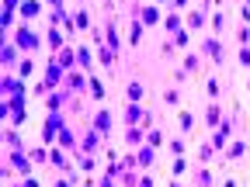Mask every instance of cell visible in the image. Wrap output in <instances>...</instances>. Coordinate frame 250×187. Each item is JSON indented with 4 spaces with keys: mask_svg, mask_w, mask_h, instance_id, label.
I'll use <instances>...</instances> for the list:
<instances>
[{
    "mask_svg": "<svg viewBox=\"0 0 250 187\" xmlns=\"http://www.w3.org/2000/svg\"><path fill=\"white\" fill-rule=\"evenodd\" d=\"M14 24V11H0V31L7 35V28Z\"/></svg>",
    "mask_w": 250,
    "mask_h": 187,
    "instance_id": "obj_31",
    "label": "cell"
},
{
    "mask_svg": "<svg viewBox=\"0 0 250 187\" xmlns=\"http://www.w3.org/2000/svg\"><path fill=\"white\" fill-rule=\"evenodd\" d=\"M177 125H181V132H191V129H195V114H191V111H181V114H177Z\"/></svg>",
    "mask_w": 250,
    "mask_h": 187,
    "instance_id": "obj_27",
    "label": "cell"
},
{
    "mask_svg": "<svg viewBox=\"0 0 250 187\" xmlns=\"http://www.w3.org/2000/svg\"><path fill=\"white\" fill-rule=\"evenodd\" d=\"M170 45H174V49H188V45H191V31L181 28L177 35H174V42H170Z\"/></svg>",
    "mask_w": 250,
    "mask_h": 187,
    "instance_id": "obj_24",
    "label": "cell"
},
{
    "mask_svg": "<svg viewBox=\"0 0 250 187\" xmlns=\"http://www.w3.org/2000/svg\"><path fill=\"white\" fill-rule=\"evenodd\" d=\"M205 118H208V121H205V125H215V129H219V125H223V111H219V108H215V104H212V108H208V111H205Z\"/></svg>",
    "mask_w": 250,
    "mask_h": 187,
    "instance_id": "obj_29",
    "label": "cell"
},
{
    "mask_svg": "<svg viewBox=\"0 0 250 187\" xmlns=\"http://www.w3.org/2000/svg\"><path fill=\"white\" fill-rule=\"evenodd\" d=\"M98 59H101V66H111V62L118 59V52H115V49H101V52H98Z\"/></svg>",
    "mask_w": 250,
    "mask_h": 187,
    "instance_id": "obj_30",
    "label": "cell"
},
{
    "mask_svg": "<svg viewBox=\"0 0 250 187\" xmlns=\"http://www.w3.org/2000/svg\"><path fill=\"white\" fill-rule=\"evenodd\" d=\"M18 52H21V49H18L14 42H4V45H0V62H4V66H18V62H21Z\"/></svg>",
    "mask_w": 250,
    "mask_h": 187,
    "instance_id": "obj_7",
    "label": "cell"
},
{
    "mask_svg": "<svg viewBox=\"0 0 250 187\" xmlns=\"http://www.w3.org/2000/svg\"><path fill=\"white\" fill-rule=\"evenodd\" d=\"M143 35H146V24H143V21H136V24H132V31H129V42H132V45H139V42H143Z\"/></svg>",
    "mask_w": 250,
    "mask_h": 187,
    "instance_id": "obj_28",
    "label": "cell"
},
{
    "mask_svg": "<svg viewBox=\"0 0 250 187\" xmlns=\"http://www.w3.org/2000/svg\"><path fill=\"white\" fill-rule=\"evenodd\" d=\"M243 152H247V146H243V142H233V146L226 149V156H229V160H240Z\"/></svg>",
    "mask_w": 250,
    "mask_h": 187,
    "instance_id": "obj_34",
    "label": "cell"
},
{
    "mask_svg": "<svg viewBox=\"0 0 250 187\" xmlns=\"http://www.w3.org/2000/svg\"><path fill=\"white\" fill-rule=\"evenodd\" d=\"M56 187H73V180L66 177V180H56Z\"/></svg>",
    "mask_w": 250,
    "mask_h": 187,
    "instance_id": "obj_54",
    "label": "cell"
},
{
    "mask_svg": "<svg viewBox=\"0 0 250 187\" xmlns=\"http://www.w3.org/2000/svg\"><path fill=\"white\" fill-rule=\"evenodd\" d=\"M184 170H188V163H184V160H181V156H177V160H174V167H170V177H181Z\"/></svg>",
    "mask_w": 250,
    "mask_h": 187,
    "instance_id": "obj_40",
    "label": "cell"
},
{
    "mask_svg": "<svg viewBox=\"0 0 250 187\" xmlns=\"http://www.w3.org/2000/svg\"><path fill=\"white\" fill-rule=\"evenodd\" d=\"M240 21H243V24H250V4H243V7H240Z\"/></svg>",
    "mask_w": 250,
    "mask_h": 187,
    "instance_id": "obj_49",
    "label": "cell"
},
{
    "mask_svg": "<svg viewBox=\"0 0 250 187\" xmlns=\"http://www.w3.org/2000/svg\"><path fill=\"white\" fill-rule=\"evenodd\" d=\"M70 94H73V90H56V94H49V97H45V108H49V111H59L62 104L70 101Z\"/></svg>",
    "mask_w": 250,
    "mask_h": 187,
    "instance_id": "obj_11",
    "label": "cell"
},
{
    "mask_svg": "<svg viewBox=\"0 0 250 187\" xmlns=\"http://www.w3.org/2000/svg\"><path fill=\"white\" fill-rule=\"evenodd\" d=\"M56 59H59V66H66V70H73V59H77V49H62V52H56Z\"/></svg>",
    "mask_w": 250,
    "mask_h": 187,
    "instance_id": "obj_22",
    "label": "cell"
},
{
    "mask_svg": "<svg viewBox=\"0 0 250 187\" xmlns=\"http://www.w3.org/2000/svg\"><path fill=\"white\" fill-rule=\"evenodd\" d=\"M146 142H149V146H164V135H160V132H146Z\"/></svg>",
    "mask_w": 250,
    "mask_h": 187,
    "instance_id": "obj_46",
    "label": "cell"
},
{
    "mask_svg": "<svg viewBox=\"0 0 250 187\" xmlns=\"http://www.w3.org/2000/svg\"><path fill=\"white\" fill-rule=\"evenodd\" d=\"M212 28H215V35L226 28V14H223V11H215V14H212Z\"/></svg>",
    "mask_w": 250,
    "mask_h": 187,
    "instance_id": "obj_35",
    "label": "cell"
},
{
    "mask_svg": "<svg viewBox=\"0 0 250 187\" xmlns=\"http://www.w3.org/2000/svg\"><path fill=\"white\" fill-rule=\"evenodd\" d=\"M31 160H35V163H45V160H52V152H45V149H31Z\"/></svg>",
    "mask_w": 250,
    "mask_h": 187,
    "instance_id": "obj_39",
    "label": "cell"
},
{
    "mask_svg": "<svg viewBox=\"0 0 250 187\" xmlns=\"http://www.w3.org/2000/svg\"><path fill=\"white\" fill-rule=\"evenodd\" d=\"M240 62H243V66H250V45L240 49Z\"/></svg>",
    "mask_w": 250,
    "mask_h": 187,
    "instance_id": "obj_48",
    "label": "cell"
},
{
    "mask_svg": "<svg viewBox=\"0 0 250 187\" xmlns=\"http://www.w3.org/2000/svg\"><path fill=\"white\" fill-rule=\"evenodd\" d=\"M66 129V118H62L59 111H49V118H45V129H42V139H45V146H52L56 142V135Z\"/></svg>",
    "mask_w": 250,
    "mask_h": 187,
    "instance_id": "obj_2",
    "label": "cell"
},
{
    "mask_svg": "<svg viewBox=\"0 0 250 187\" xmlns=\"http://www.w3.org/2000/svg\"><path fill=\"white\" fill-rule=\"evenodd\" d=\"M198 70V56H188L184 59V73H195Z\"/></svg>",
    "mask_w": 250,
    "mask_h": 187,
    "instance_id": "obj_43",
    "label": "cell"
},
{
    "mask_svg": "<svg viewBox=\"0 0 250 187\" xmlns=\"http://www.w3.org/2000/svg\"><path fill=\"white\" fill-rule=\"evenodd\" d=\"M14 45H18L21 52H35V49L42 45V38H39V35H35V31H31L28 24H21V28L14 31Z\"/></svg>",
    "mask_w": 250,
    "mask_h": 187,
    "instance_id": "obj_1",
    "label": "cell"
},
{
    "mask_svg": "<svg viewBox=\"0 0 250 187\" xmlns=\"http://www.w3.org/2000/svg\"><path fill=\"white\" fill-rule=\"evenodd\" d=\"M184 4H188V0H170V7H174V11H181Z\"/></svg>",
    "mask_w": 250,
    "mask_h": 187,
    "instance_id": "obj_52",
    "label": "cell"
},
{
    "mask_svg": "<svg viewBox=\"0 0 250 187\" xmlns=\"http://www.w3.org/2000/svg\"><path fill=\"white\" fill-rule=\"evenodd\" d=\"M240 45H250V28H240Z\"/></svg>",
    "mask_w": 250,
    "mask_h": 187,
    "instance_id": "obj_50",
    "label": "cell"
},
{
    "mask_svg": "<svg viewBox=\"0 0 250 187\" xmlns=\"http://www.w3.org/2000/svg\"><path fill=\"white\" fill-rule=\"evenodd\" d=\"M66 80V66H59V59L52 56V62L45 66V87H56V83H62Z\"/></svg>",
    "mask_w": 250,
    "mask_h": 187,
    "instance_id": "obj_4",
    "label": "cell"
},
{
    "mask_svg": "<svg viewBox=\"0 0 250 187\" xmlns=\"http://www.w3.org/2000/svg\"><path fill=\"white\" fill-rule=\"evenodd\" d=\"M0 90L7 94V101H11V97H24V83H21V76H4V80H0Z\"/></svg>",
    "mask_w": 250,
    "mask_h": 187,
    "instance_id": "obj_5",
    "label": "cell"
},
{
    "mask_svg": "<svg viewBox=\"0 0 250 187\" xmlns=\"http://www.w3.org/2000/svg\"><path fill=\"white\" fill-rule=\"evenodd\" d=\"M188 28H191V31H202V28H205V11L188 14Z\"/></svg>",
    "mask_w": 250,
    "mask_h": 187,
    "instance_id": "obj_26",
    "label": "cell"
},
{
    "mask_svg": "<svg viewBox=\"0 0 250 187\" xmlns=\"http://www.w3.org/2000/svg\"><path fill=\"white\" fill-rule=\"evenodd\" d=\"M111 125H115V114H111V111H98V114H94V129H98L101 135L111 129Z\"/></svg>",
    "mask_w": 250,
    "mask_h": 187,
    "instance_id": "obj_13",
    "label": "cell"
},
{
    "mask_svg": "<svg viewBox=\"0 0 250 187\" xmlns=\"http://www.w3.org/2000/svg\"><path fill=\"white\" fill-rule=\"evenodd\" d=\"M98 142H101V132H98V129H90V132L80 139V149H83V152H94V149H98Z\"/></svg>",
    "mask_w": 250,
    "mask_h": 187,
    "instance_id": "obj_15",
    "label": "cell"
},
{
    "mask_svg": "<svg viewBox=\"0 0 250 187\" xmlns=\"http://www.w3.org/2000/svg\"><path fill=\"white\" fill-rule=\"evenodd\" d=\"M233 135V121H226L223 118V125H219V129H215V139H212V146L215 149H226V139Z\"/></svg>",
    "mask_w": 250,
    "mask_h": 187,
    "instance_id": "obj_9",
    "label": "cell"
},
{
    "mask_svg": "<svg viewBox=\"0 0 250 187\" xmlns=\"http://www.w3.org/2000/svg\"><path fill=\"white\" fill-rule=\"evenodd\" d=\"M49 4H52V7H62V0H49Z\"/></svg>",
    "mask_w": 250,
    "mask_h": 187,
    "instance_id": "obj_56",
    "label": "cell"
},
{
    "mask_svg": "<svg viewBox=\"0 0 250 187\" xmlns=\"http://www.w3.org/2000/svg\"><path fill=\"white\" fill-rule=\"evenodd\" d=\"M146 135V129H139V125H129V132H125V139H129V146H139Z\"/></svg>",
    "mask_w": 250,
    "mask_h": 187,
    "instance_id": "obj_25",
    "label": "cell"
},
{
    "mask_svg": "<svg viewBox=\"0 0 250 187\" xmlns=\"http://www.w3.org/2000/svg\"><path fill=\"white\" fill-rule=\"evenodd\" d=\"M177 101H181V97H177V90H167V94H164V104H167V108H174Z\"/></svg>",
    "mask_w": 250,
    "mask_h": 187,
    "instance_id": "obj_45",
    "label": "cell"
},
{
    "mask_svg": "<svg viewBox=\"0 0 250 187\" xmlns=\"http://www.w3.org/2000/svg\"><path fill=\"white\" fill-rule=\"evenodd\" d=\"M223 187H236V184H233V180H226V184H223Z\"/></svg>",
    "mask_w": 250,
    "mask_h": 187,
    "instance_id": "obj_57",
    "label": "cell"
},
{
    "mask_svg": "<svg viewBox=\"0 0 250 187\" xmlns=\"http://www.w3.org/2000/svg\"><path fill=\"white\" fill-rule=\"evenodd\" d=\"M153 149H156V146L143 142V146H139V152H136V163H139L143 170H146V167H153V160H156V152H153Z\"/></svg>",
    "mask_w": 250,
    "mask_h": 187,
    "instance_id": "obj_10",
    "label": "cell"
},
{
    "mask_svg": "<svg viewBox=\"0 0 250 187\" xmlns=\"http://www.w3.org/2000/svg\"><path fill=\"white\" fill-rule=\"evenodd\" d=\"M212 152H215V146L208 142V146H198V160L205 163V160H212Z\"/></svg>",
    "mask_w": 250,
    "mask_h": 187,
    "instance_id": "obj_38",
    "label": "cell"
},
{
    "mask_svg": "<svg viewBox=\"0 0 250 187\" xmlns=\"http://www.w3.org/2000/svg\"><path fill=\"white\" fill-rule=\"evenodd\" d=\"M87 83H90V76H80V73H73V76H66V90H73V94H80V90H87Z\"/></svg>",
    "mask_w": 250,
    "mask_h": 187,
    "instance_id": "obj_17",
    "label": "cell"
},
{
    "mask_svg": "<svg viewBox=\"0 0 250 187\" xmlns=\"http://www.w3.org/2000/svg\"><path fill=\"white\" fill-rule=\"evenodd\" d=\"M136 187H153V180H149V177H143V180H139Z\"/></svg>",
    "mask_w": 250,
    "mask_h": 187,
    "instance_id": "obj_55",
    "label": "cell"
},
{
    "mask_svg": "<svg viewBox=\"0 0 250 187\" xmlns=\"http://www.w3.org/2000/svg\"><path fill=\"white\" fill-rule=\"evenodd\" d=\"M24 0H4V11H14V7H21Z\"/></svg>",
    "mask_w": 250,
    "mask_h": 187,
    "instance_id": "obj_51",
    "label": "cell"
},
{
    "mask_svg": "<svg viewBox=\"0 0 250 187\" xmlns=\"http://www.w3.org/2000/svg\"><path fill=\"white\" fill-rule=\"evenodd\" d=\"M45 42H49V49H52V52H62V35H59V28H49Z\"/></svg>",
    "mask_w": 250,
    "mask_h": 187,
    "instance_id": "obj_21",
    "label": "cell"
},
{
    "mask_svg": "<svg viewBox=\"0 0 250 187\" xmlns=\"http://www.w3.org/2000/svg\"><path fill=\"white\" fill-rule=\"evenodd\" d=\"M14 70H18L14 76H21V80H28L31 73H35V59H31V56H24V59L18 62V66H14Z\"/></svg>",
    "mask_w": 250,
    "mask_h": 187,
    "instance_id": "obj_16",
    "label": "cell"
},
{
    "mask_svg": "<svg viewBox=\"0 0 250 187\" xmlns=\"http://www.w3.org/2000/svg\"><path fill=\"white\" fill-rule=\"evenodd\" d=\"M87 187H90V180H87Z\"/></svg>",
    "mask_w": 250,
    "mask_h": 187,
    "instance_id": "obj_59",
    "label": "cell"
},
{
    "mask_svg": "<svg viewBox=\"0 0 250 187\" xmlns=\"http://www.w3.org/2000/svg\"><path fill=\"white\" fill-rule=\"evenodd\" d=\"M125 97H129V104H139V101L146 97V87H143L139 80H132L129 87H125Z\"/></svg>",
    "mask_w": 250,
    "mask_h": 187,
    "instance_id": "obj_12",
    "label": "cell"
},
{
    "mask_svg": "<svg viewBox=\"0 0 250 187\" xmlns=\"http://www.w3.org/2000/svg\"><path fill=\"white\" fill-rule=\"evenodd\" d=\"M195 187H212V173H208V170H198V177H195Z\"/></svg>",
    "mask_w": 250,
    "mask_h": 187,
    "instance_id": "obj_36",
    "label": "cell"
},
{
    "mask_svg": "<svg viewBox=\"0 0 250 187\" xmlns=\"http://www.w3.org/2000/svg\"><path fill=\"white\" fill-rule=\"evenodd\" d=\"M104 42H108V49H115V52L122 49V38H118V31H115V21H111L108 31H104Z\"/></svg>",
    "mask_w": 250,
    "mask_h": 187,
    "instance_id": "obj_20",
    "label": "cell"
},
{
    "mask_svg": "<svg viewBox=\"0 0 250 187\" xmlns=\"http://www.w3.org/2000/svg\"><path fill=\"white\" fill-rule=\"evenodd\" d=\"M164 28L170 31V35H177V31H181V14H177V11H170V14L164 18Z\"/></svg>",
    "mask_w": 250,
    "mask_h": 187,
    "instance_id": "obj_23",
    "label": "cell"
},
{
    "mask_svg": "<svg viewBox=\"0 0 250 187\" xmlns=\"http://www.w3.org/2000/svg\"><path fill=\"white\" fill-rule=\"evenodd\" d=\"M170 187H181V184H177V180H170Z\"/></svg>",
    "mask_w": 250,
    "mask_h": 187,
    "instance_id": "obj_58",
    "label": "cell"
},
{
    "mask_svg": "<svg viewBox=\"0 0 250 187\" xmlns=\"http://www.w3.org/2000/svg\"><path fill=\"white\" fill-rule=\"evenodd\" d=\"M205 90H208V97L215 101V97H219V80H208V83H205Z\"/></svg>",
    "mask_w": 250,
    "mask_h": 187,
    "instance_id": "obj_47",
    "label": "cell"
},
{
    "mask_svg": "<svg viewBox=\"0 0 250 187\" xmlns=\"http://www.w3.org/2000/svg\"><path fill=\"white\" fill-rule=\"evenodd\" d=\"M24 187H39V180L35 177H24Z\"/></svg>",
    "mask_w": 250,
    "mask_h": 187,
    "instance_id": "obj_53",
    "label": "cell"
},
{
    "mask_svg": "<svg viewBox=\"0 0 250 187\" xmlns=\"http://www.w3.org/2000/svg\"><path fill=\"white\" fill-rule=\"evenodd\" d=\"M73 24H77L80 31H83V28H90V14H87V11H77V14H73Z\"/></svg>",
    "mask_w": 250,
    "mask_h": 187,
    "instance_id": "obj_32",
    "label": "cell"
},
{
    "mask_svg": "<svg viewBox=\"0 0 250 187\" xmlns=\"http://www.w3.org/2000/svg\"><path fill=\"white\" fill-rule=\"evenodd\" d=\"M77 62H80L83 73H90V70H94V52H90L87 45H80V49H77Z\"/></svg>",
    "mask_w": 250,
    "mask_h": 187,
    "instance_id": "obj_14",
    "label": "cell"
},
{
    "mask_svg": "<svg viewBox=\"0 0 250 187\" xmlns=\"http://www.w3.org/2000/svg\"><path fill=\"white\" fill-rule=\"evenodd\" d=\"M4 142H7V146H11V149H21V139H18V135H14V132H4Z\"/></svg>",
    "mask_w": 250,
    "mask_h": 187,
    "instance_id": "obj_44",
    "label": "cell"
},
{
    "mask_svg": "<svg viewBox=\"0 0 250 187\" xmlns=\"http://www.w3.org/2000/svg\"><path fill=\"white\" fill-rule=\"evenodd\" d=\"M87 76H90V73H87ZM87 90H90V97H94V101H104V97H108V94H104V83H101L98 76H90Z\"/></svg>",
    "mask_w": 250,
    "mask_h": 187,
    "instance_id": "obj_18",
    "label": "cell"
},
{
    "mask_svg": "<svg viewBox=\"0 0 250 187\" xmlns=\"http://www.w3.org/2000/svg\"><path fill=\"white\" fill-rule=\"evenodd\" d=\"M139 21H143L146 28H149V24H156V21H160V7H153V4H149V7H143V11H139Z\"/></svg>",
    "mask_w": 250,
    "mask_h": 187,
    "instance_id": "obj_19",
    "label": "cell"
},
{
    "mask_svg": "<svg viewBox=\"0 0 250 187\" xmlns=\"http://www.w3.org/2000/svg\"><path fill=\"white\" fill-rule=\"evenodd\" d=\"M77 163H80V170L90 173V170H94V156H90V152H80V156H77Z\"/></svg>",
    "mask_w": 250,
    "mask_h": 187,
    "instance_id": "obj_33",
    "label": "cell"
},
{
    "mask_svg": "<svg viewBox=\"0 0 250 187\" xmlns=\"http://www.w3.org/2000/svg\"><path fill=\"white\" fill-rule=\"evenodd\" d=\"M56 139H59V146H66V149L73 146V135H70V129H62V132H59Z\"/></svg>",
    "mask_w": 250,
    "mask_h": 187,
    "instance_id": "obj_42",
    "label": "cell"
},
{
    "mask_svg": "<svg viewBox=\"0 0 250 187\" xmlns=\"http://www.w3.org/2000/svg\"><path fill=\"white\" fill-rule=\"evenodd\" d=\"M247 4H250V0H247Z\"/></svg>",
    "mask_w": 250,
    "mask_h": 187,
    "instance_id": "obj_60",
    "label": "cell"
},
{
    "mask_svg": "<svg viewBox=\"0 0 250 187\" xmlns=\"http://www.w3.org/2000/svg\"><path fill=\"white\" fill-rule=\"evenodd\" d=\"M125 125H139V129H149V125H153V114H149L143 104H129V108H125Z\"/></svg>",
    "mask_w": 250,
    "mask_h": 187,
    "instance_id": "obj_3",
    "label": "cell"
},
{
    "mask_svg": "<svg viewBox=\"0 0 250 187\" xmlns=\"http://www.w3.org/2000/svg\"><path fill=\"white\" fill-rule=\"evenodd\" d=\"M202 52H205V56H212L215 62H223V59H226L223 42H219V38H205V42H202Z\"/></svg>",
    "mask_w": 250,
    "mask_h": 187,
    "instance_id": "obj_8",
    "label": "cell"
},
{
    "mask_svg": "<svg viewBox=\"0 0 250 187\" xmlns=\"http://www.w3.org/2000/svg\"><path fill=\"white\" fill-rule=\"evenodd\" d=\"M18 14H21V21H35L42 14V0H24V4L18 7Z\"/></svg>",
    "mask_w": 250,
    "mask_h": 187,
    "instance_id": "obj_6",
    "label": "cell"
},
{
    "mask_svg": "<svg viewBox=\"0 0 250 187\" xmlns=\"http://www.w3.org/2000/svg\"><path fill=\"white\" fill-rule=\"evenodd\" d=\"M52 163H56L59 170H70V163H66V156H62L59 149H52Z\"/></svg>",
    "mask_w": 250,
    "mask_h": 187,
    "instance_id": "obj_37",
    "label": "cell"
},
{
    "mask_svg": "<svg viewBox=\"0 0 250 187\" xmlns=\"http://www.w3.org/2000/svg\"><path fill=\"white\" fill-rule=\"evenodd\" d=\"M170 152H174V156H184V152H188V149H184V139H170Z\"/></svg>",
    "mask_w": 250,
    "mask_h": 187,
    "instance_id": "obj_41",
    "label": "cell"
}]
</instances>
